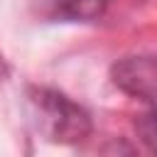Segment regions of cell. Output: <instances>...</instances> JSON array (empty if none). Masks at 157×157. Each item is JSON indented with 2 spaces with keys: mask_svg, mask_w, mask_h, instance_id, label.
I'll use <instances>...</instances> for the list:
<instances>
[{
  "mask_svg": "<svg viewBox=\"0 0 157 157\" xmlns=\"http://www.w3.org/2000/svg\"><path fill=\"white\" fill-rule=\"evenodd\" d=\"M113 81L125 93L142 101H157V61L132 56L113 66Z\"/></svg>",
  "mask_w": 157,
  "mask_h": 157,
  "instance_id": "2",
  "label": "cell"
},
{
  "mask_svg": "<svg viewBox=\"0 0 157 157\" xmlns=\"http://www.w3.org/2000/svg\"><path fill=\"white\" fill-rule=\"evenodd\" d=\"M135 128H137V135H140V140L145 142V147H147L152 155H157V108L142 113V115L135 120Z\"/></svg>",
  "mask_w": 157,
  "mask_h": 157,
  "instance_id": "3",
  "label": "cell"
},
{
  "mask_svg": "<svg viewBox=\"0 0 157 157\" xmlns=\"http://www.w3.org/2000/svg\"><path fill=\"white\" fill-rule=\"evenodd\" d=\"M37 105V128L39 132L52 142H76L83 140L91 130L88 115L71 103L66 96L56 91H37L32 98Z\"/></svg>",
  "mask_w": 157,
  "mask_h": 157,
  "instance_id": "1",
  "label": "cell"
}]
</instances>
